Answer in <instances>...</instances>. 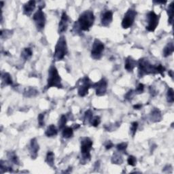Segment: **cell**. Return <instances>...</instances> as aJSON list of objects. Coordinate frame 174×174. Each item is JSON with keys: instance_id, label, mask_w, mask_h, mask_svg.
<instances>
[{"instance_id": "6da1fadb", "label": "cell", "mask_w": 174, "mask_h": 174, "mask_svg": "<svg viewBox=\"0 0 174 174\" xmlns=\"http://www.w3.org/2000/svg\"><path fill=\"white\" fill-rule=\"evenodd\" d=\"M137 65H138V75L139 77H143L146 74H161L162 76H164L165 67L161 64L157 65H152L146 58L140 59L137 62Z\"/></svg>"}, {"instance_id": "7a4b0ae2", "label": "cell", "mask_w": 174, "mask_h": 174, "mask_svg": "<svg viewBox=\"0 0 174 174\" xmlns=\"http://www.w3.org/2000/svg\"><path fill=\"white\" fill-rule=\"evenodd\" d=\"M95 22V16L91 10H86L80 15L76 25L80 31L88 32Z\"/></svg>"}, {"instance_id": "3957f363", "label": "cell", "mask_w": 174, "mask_h": 174, "mask_svg": "<svg viewBox=\"0 0 174 174\" xmlns=\"http://www.w3.org/2000/svg\"><path fill=\"white\" fill-rule=\"evenodd\" d=\"M51 87H57L58 89L63 88L62 84H61V78L55 65L50 66L49 69V77L47 80L46 89H50Z\"/></svg>"}, {"instance_id": "277c9868", "label": "cell", "mask_w": 174, "mask_h": 174, "mask_svg": "<svg viewBox=\"0 0 174 174\" xmlns=\"http://www.w3.org/2000/svg\"><path fill=\"white\" fill-rule=\"evenodd\" d=\"M92 140L89 137H85L81 139L80 142V150L81 154H82V161L83 164H85L91 160V150L92 148Z\"/></svg>"}, {"instance_id": "5b68a950", "label": "cell", "mask_w": 174, "mask_h": 174, "mask_svg": "<svg viewBox=\"0 0 174 174\" xmlns=\"http://www.w3.org/2000/svg\"><path fill=\"white\" fill-rule=\"evenodd\" d=\"M68 52L67 49V41L65 36H61L56 44L55 53H54V60L61 61L64 59Z\"/></svg>"}, {"instance_id": "8992f818", "label": "cell", "mask_w": 174, "mask_h": 174, "mask_svg": "<svg viewBox=\"0 0 174 174\" xmlns=\"http://www.w3.org/2000/svg\"><path fill=\"white\" fill-rule=\"evenodd\" d=\"M160 15H156L154 11H150L146 15V21L148 25H146V29L148 32H153L156 29L159 25Z\"/></svg>"}, {"instance_id": "52a82bcc", "label": "cell", "mask_w": 174, "mask_h": 174, "mask_svg": "<svg viewBox=\"0 0 174 174\" xmlns=\"http://www.w3.org/2000/svg\"><path fill=\"white\" fill-rule=\"evenodd\" d=\"M104 44L98 39H95L91 50V57L95 60H99L103 56L104 51Z\"/></svg>"}, {"instance_id": "ba28073f", "label": "cell", "mask_w": 174, "mask_h": 174, "mask_svg": "<svg viewBox=\"0 0 174 174\" xmlns=\"http://www.w3.org/2000/svg\"><path fill=\"white\" fill-rule=\"evenodd\" d=\"M33 19L38 31L39 32L42 31L45 27V24H46V16H45L42 9L39 8L36 11L33 16Z\"/></svg>"}, {"instance_id": "9c48e42d", "label": "cell", "mask_w": 174, "mask_h": 174, "mask_svg": "<svg viewBox=\"0 0 174 174\" xmlns=\"http://www.w3.org/2000/svg\"><path fill=\"white\" fill-rule=\"evenodd\" d=\"M137 15V12L133 9H129L127 12L125 13V15L123 17V19L122 21V27L123 29H129L132 27V25H133L135 19L136 18V16Z\"/></svg>"}, {"instance_id": "30bf717a", "label": "cell", "mask_w": 174, "mask_h": 174, "mask_svg": "<svg viewBox=\"0 0 174 174\" xmlns=\"http://www.w3.org/2000/svg\"><path fill=\"white\" fill-rule=\"evenodd\" d=\"M78 87V93L80 97H85L89 93V90L92 86L91 80L88 76L84 77L81 79Z\"/></svg>"}, {"instance_id": "8fae6325", "label": "cell", "mask_w": 174, "mask_h": 174, "mask_svg": "<svg viewBox=\"0 0 174 174\" xmlns=\"http://www.w3.org/2000/svg\"><path fill=\"white\" fill-rule=\"evenodd\" d=\"M92 86L95 89V92H96L97 96H103L107 92L108 82L105 78H102L99 82L92 84Z\"/></svg>"}, {"instance_id": "7c38bea8", "label": "cell", "mask_w": 174, "mask_h": 174, "mask_svg": "<svg viewBox=\"0 0 174 174\" xmlns=\"http://www.w3.org/2000/svg\"><path fill=\"white\" fill-rule=\"evenodd\" d=\"M69 18L68 15H67L65 12H63L61 15V20L59 23V28H58V32L59 33H63L65 32L67 28H68Z\"/></svg>"}, {"instance_id": "4fadbf2b", "label": "cell", "mask_w": 174, "mask_h": 174, "mask_svg": "<svg viewBox=\"0 0 174 174\" xmlns=\"http://www.w3.org/2000/svg\"><path fill=\"white\" fill-rule=\"evenodd\" d=\"M113 21V12L111 10H105L101 16V22L102 26L108 27Z\"/></svg>"}, {"instance_id": "5bb4252c", "label": "cell", "mask_w": 174, "mask_h": 174, "mask_svg": "<svg viewBox=\"0 0 174 174\" xmlns=\"http://www.w3.org/2000/svg\"><path fill=\"white\" fill-rule=\"evenodd\" d=\"M29 152L31 157L32 159H35L37 158L39 150H40V146H39L37 139L33 138L31 140L29 146Z\"/></svg>"}, {"instance_id": "9a60e30c", "label": "cell", "mask_w": 174, "mask_h": 174, "mask_svg": "<svg viewBox=\"0 0 174 174\" xmlns=\"http://www.w3.org/2000/svg\"><path fill=\"white\" fill-rule=\"evenodd\" d=\"M36 7V2L32 0L27 2L23 5V14L27 16H30L32 15L33 11L35 10Z\"/></svg>"}, {"instance_id": "2e32d148", "label": "cell", "mask_w": 174, "mask_h": 174, "mask_svg": "<svg viewBox=\"0 0 174 174\" xmlns=\"http://www.w3.org/2000/svg\"><path fill=\"white\" fill-rule=\"evenodd\" d=\"M137 65V61L133 59L130 57V56L126 59L125 63V68L127 71L129 72H133V69L136 68Z\"/></svg>"}, {"instance_id": "e0dca14e", "label": "cell", "mask_w": 174, "mask_h": 174, "mask_svg": "<svg viewBox=\"0 0 174 174\" xmlns=\"http://www.w3.org/2000/svg\"><path fill=\"white\" fill-rule=\"evenodd\" d=\"M174 51V45L173 42L168 43L164 48L163 51H162V55L164 57H167L172 55Z\"/></svg>"}, {"instance_id": "ac0fdd59", "label": "cell", "mask_w": 174, "mask_h": 174, "mask_svg": "<svg viewBox=\"0 0 174 174\" xmlns=\"http://www.w3.org/2000/svg\"><path fill=\"white\" fill-rule=\"evenodd\" d=\"M57 133H58V130L54 125H49V127H48L46 132H45V135H46L48 137L56 136Z\"/></svg>"}, {"instance_id": "d6986e66", "label": "cell", "mask_w": 174, "mask_h": 174, "mask_svg": "<svg viewBox=\"0 0 174 174\" xmlns=\"http://www.w3.org/2000/svg\"><path fill=\"white\" fill-rule=\"evenodd\" d=\"M150 119L153 122H159L162 119L161 113L159 109H155L150 114Z\"/></svg>"}, {"instance_id": "ffe728a7", "label": "cell", "mask_w": 174, "mask_h": 174, "mask_svg": "<svg viewBox=\"0 0 174 174\" xmlns=\"http://www.w3.org/2000/svg\"><path fill=\"white\" fill-rule=\"evenodd\" d=\"M2 83H4L5 85H12V79L10 74L6 72L2 73Z\"/></svg>"}, {"instance_id": "44dd1931", "label": "cell", "mask_w": 174, "mask_h": 174, "mask_svg": "<svg viewBox=\"0 0 174 174\" xmlns=\"http://www.w3.org/2000/svg\"><path fill=\"white\" fill-rule=\"evenodd\" d=\"M74 136V129L72 127H65L62 131V136L65 139H69Z\"/></svg>"}, {"instance_id": "7402d4cb", "label": "cell", "mask_w": 174, "mask_h": 174, "mask_svg": "<svg viewBox=\"0 0 174 174\" xmlns=\"http://www.w3.org/2000/svg\"><path fill=\"white\" fill-rule=\"evenodd\" d=\"M32 50L30 48H25L21 52V57L24 60L27 61L29 60V59L32 57Z\"/></svg>"}, {"instance_id": "603a6c76", "label": "cell", "mask_w": 174, "mask_h": 174, "mask_svg": "<svg viewBox=\"0 0 174 174\" xmlns=\"http://www.w3.org/2000/svg\"><path fill=\"white\" fill-rule=\"evenodd\" d=\"M112 162L113 164L120 165L123 162V159L121 154L119 152L114 153L112 157Z\"/></svg>"}, {"instance_id": "cb8c5ba5", "label": "cell", "mask_w": 174, "mask_h": 174, "mask_svg": "<svg viewBox=\"0 0 174 174\" xmlns=\"http://www.w3.org/2000/svg\"><path fill=\"white\" fill-rule=\"evenodd\" d=\"M54 161H55V154L51 151H49L46 154V162L47 164L50 167L54 166Z\"/></svg>"}, {"instance_id": "d4e9b609", "label": "cell", "mask_w": 174, "mask_h": 174, "mask_svg": "<svg viewBox=\"0 0 174 174\" xmlns=\"http://www.w3.org/2000/svg\"><path fill=\"white\" fill-rule=\"evenodd\" d=\"M167 14L169 16V19H168V22L169 25L173 24V2H171L167 8Z\"/></svg>"}, {"instance_id": "484cf974", "label": "cell", "mask_w": 174, "mask_h": 174, "mask_svg": "<svg viewBox=\"0 0 174 174\" xmlns=\"http://www.w3.org/2000/svg\"><path fill=\"white\" fill-rule=\"evenodd\" d=\"M8 157L10 161L12 162L14 164H18L19 163V160L18 156H16V154L15 152H10L8 154Z\"/></svg>"}, {"instance_id": "4316f807", "label": "cell", "mask_w": 174, "mask_h": 174, "mask_svg": "<svg viewBox=\"0 0 174 174\" xmlns=\"http://www.w3.org/2000/svg\"><path fill=\"white\" fill-rule=\"evenodd\" d=\"M67 123V117L65 115H62L61 116L59 121V129L63 130L65 128V126Z\"/></svg>"}, {"instance_id": "83f0119b", "label": "cell", "mask_w": 174, "mask_h": 174, "mask_svg": "<svg viewBox=\"0 0 174 174\" xmlns=\"http://www.w3.org/2000/svg\"><path fill=\"white\" fill-rule=\"evenodd\" d=\"M167 99L169 103H172L174 102V95H173V90L172 88H169L167 91Z\"/></svg>"}, {"instance_id": "f1b7e54d", "label": "cell", "mask_w": 174, "mask_h": 174, "mask_svg": "<svg viewBox=\"0 0 174 174\" xmlns=\"http://www.w3.org/2000/svg\"><path fill=\"white\" fill-rule=\"evenodd\" d=\"M100 122H101V119H100V117L98 116L92 117V119H91V122H90L91 125L92 126H93V127H97V126H99V125L100 124Z\"/></svg>"}, {"instance_id": "f546056e", "label": "cell", "mask_w": 174, "mask_h": 174, "mask_svg": "<svg viewBox=\"0 0 174 174\" xmlns=\"http://www.w3.org/2000/svg\"><path fill=\"white\" fill-rule=\"evenodd\" d=\"M92 117H93V116H92V112L91 109H89V110H87L85 112V118H84V119H85V122H91V120L92 119Z\"/></svg>"}, {"instance_id": "4dcf8cb0", "label": "cell", "mask_w": 174, "mask_h": 174, "mask_svg": "<svg viewBox=\"0 0 174 174\" xmlns=\"http://www.w3.org/2000/svg\"><path fill=\"white\" fill-rule=\"evenodd\" d=\"M137 128H138V122H133L131 123V128H130V131L131 133L132 136L134 137L136 133V131L137 130Z\"/></svg>"}, {"instance_id": "1f68e13d", "label": "cell", "mask_w": 174, "mask_h": 174, "mask_svg": "<svg viewBox=\"0 0 174 174\" xmlns=\"http://www.w3.org/2000/svg\"><path fill=\"white\" fill-rule=\"evenodd\" d=\"M127 148V143L122 142L116 146V148L119 152H125Z\"/></svg>"}, {"instance_id": "d6a6232c", "label": "cell", "mask_w": 174, "mask_h": 174, "mask_svg": "<svg viewBox=\"0 0 174 174\" xmlns=\"http://www.w3.org/2000/svg\"><path fill=\"white\" fill-rule=\"evenodd\" d=\"M127 162L129 165H131V166L134 167L137 163V159L136 157L133 156H129L127 159Z\"/></svg>"}, {"instance_id": "836d02e7", "label": "cell", "mask_w": 174, "mask_h": 174, "mask_svg": "<svg viewBox=\"0 0 174 174\" xmlns=\"http://www.w3.org/2000/svg\"><path fill=\"white\" fill-rule=\"evenodd\" d=\"M44 116L45 113H41L38 116V124L40 127H43L44 125Z\"/></svg>"}, {"instance_id": "e575fe53", "label": "cell", "mask_w": 174, "mask_h": 174, "mask_svg": "<svg viewBox=\"0 0 174 174\" xmlns=\"http://www.w3.org/2000/svg\"><path fill=\"white\" fill-rule=\"evenodd\" d=\"M144 91V85L142 83H139L136 89V94H141Z\"/></svg>"}, {"instance_id": "d590c367", "label": "cell", "mask_w": 174, "mask_h": 174, "mask_svg": "<svg viewBox=\"0 0 174 174\" xmlns=\"http://www.w3.org/2000/svg\"><path fill=\"white\" fill-rule=\"evenodd\" d=\"M25 92V94H26L27 97H29V94H31V97H33V96H35V95H34V93L35 94L38 93L37 91H35L34 89H29L27 91V92Z\"/></svg>"}, {"instance_id": "8d00e7d4", "label": "cell", "mask_w": 174, "mask_h": 174, "mask_svg": "<svg viewBox=\"0 0 174 174\" xmlns=\"http://www.w3.org/2000/svg\"><path fill=\"white\" fill-rule=\"evenodd\" d=\"M133 95H134V92L133 90H130V91H129L127 94H126L125 99L127 100H131L132 98H133Z\"/></svg>"}, {"instance_id": "74e56055", "label": "cell", "mask_w": 174, "mask_h": 174, "mask_svg": "<svg viewBox=\"0 0 174 174\" xmlns=\"http://www.w3.org/2000/svg\"><path fill=\"white\" fill-rule=\"evenodd\" d=\"M113 146H114V144L111 141H108L107 142H106V144H105V148L106 150L111 149V148Z\"/></svg>"}, {"instance_id": "f35d334b", "label": "cell", "mask_w": 174, "mask_h": 174, "mask_svg": "<svg viewBox=\"0 0 174 174\" xmlns=\"http://www.w3.org/2000/svg\"><path fill=\"white\" fill-rule=\"evenodd\" d=\"M142 107V104H137V105H133V108L136 109H141Z\"/></svg>"}, {"instance_id": "ab89813d", "label": "cell", "mask_w": 174, "mask_h": 174, "mask_svg": "<svg viewBox=\"0 0 174 174\" xmlns=\"http://www.w3.org/2000/svg\"><path fill=\"white\" fill-rule=\"evenodd\" d=\"M154 3H156V4H166L167 2H154Z\"/></svg>"}, {"instance_id": "60d3db41", "label": "cell", "mask_w": 174, "mask_h": 174, "mask_svg": "<svg viewBox=\"0 0 174 174\" xmlns=\"http://www.w3.org/2000/svg\"><path fill=\"white\" fill-rule=\"evenodd\" d=\"M169 74H170L171 77L173 78V71H172V70H170V71L169 72Z\"/></svg>"}]
</instances>
